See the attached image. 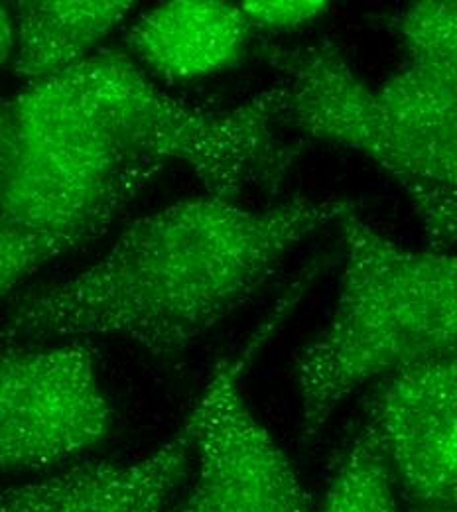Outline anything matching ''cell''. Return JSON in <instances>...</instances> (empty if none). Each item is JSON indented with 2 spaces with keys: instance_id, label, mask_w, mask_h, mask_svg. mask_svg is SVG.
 Listing matches in <instances>:
<instances>
[{
  "instance_id": "10",
  "label": "cell",
  "mask_w": 457,
  "mask_h": 512,
  "mask_svg": "<svg viewBox=\"0 0 457 512\" xmlns=\"http://www.w3.org/2000/svg\"><path fill=\"white\" fill-rule=\"evenodd\" d=\"M251 34L239 4L174 0L146 12L127 42L160 77L188 81L233 67L245 56Z\"/></svg>"
},
{
  "instance_id": "4",
  "label": "cell",
  "mask_w": 457,
  "mask_h": 512,
  "mask_svg": "<svg viewBox=\"0 0 457 512\" xmlns=\"http://www.w3.org/2000/svg\"><path fill=\"white\" fill-rule=\"evenodd\" d=\"M12 101L18 154L0 192L4 225L83 247L162 172L131 158L52 79L28 85Z\"/></svg>"
},
{
  "instance_id": "3",
  "label": "cell",
  "mask_w": 457,
  "mask_h": 512,
  "mask_svg": "<svg viewBox=\"0 0 457 512\" xmlns=\"http://www.w3.org/2000/svg\"><path fill=\"white\" fill-rule=\"evenodd\" d=\"M54 79L134 160L162 170L182 162L221 199L278 186L300 152L276 136L280 85L231 111H203L154 87L121 52L89 54Z\"/></svg>"
},
{
  "instance_id": "13",
  "label": "cell",
  "mask_w": 457,
  "mask_h": 512,
  "mask_svg": "<svg viewBox=\"0 0 457 512\" xmlns=\"http://www.w3.org/2000/svg\"><path fill=\"white\" fill-rule=\"evenodd\" d=\"M79 247L67 237L30 233L0 223V300L42 266Z\"/></svg>"
},
{
  "instance_id": "17",
  "label": "cell",
  "mask_w": 457,
  "mask_h": 512,
  "mask_svg": "<svg viewBox=\"0 0 457 512\" xmlns=\"http://www.w3.org/2000/svg\"><path fill=\"white\" fill-rule=\"evenodd\" d=\"M410 512H456L454 505H430V503H412Z\"/></svg>"
},
{
  "instance_id": "6",
  "label": "cell",
  "mask_w": 457,
  "mask_h": 512,
  "mask_svg": "<svg viewBox=\"0 0 457 512\" xmlns=\"http://www.w3.org/2000/svg\"><path fill=\"white\" fill-rule=\"evenodd\" d=\"M111 424L87 345L0 349V473L60 465L101 444Z\"/></svg>"
},
{
  "instance_id": "16",
  "label": "cell",
  "mask_w": 457,
  "mask_h": 512,
  "mask_svg": "<svg viewBox=\"0 0 457 512\" xmlns=\"http://www.w3.org/2000/svg\"><path fill=\"white\" fill-rule=\"evenodd\" d=\"M14 52V16L0 4V67L8 62Z\"/></svg>"
},
{
  "instance_id": "14",
  "label": "cell",
  "mask_w": 457,
  "mask_h": 512,
  "mask_svg": "<svg viewBox=\"0 0 457 512\" xmlns=\"http://www.w3.org/2000/svg\"><path fill=\"white\" fill-rule=\"evenodd\" d=\"M239 10L251 30H296L316 22L329 10L324 0H247Z\"/></svg>"
},
{
  "instance_id": "8",
  "label": "cell",
  "mask_w": 457,
  "mask_h": 512,
  "mask_svg": "<svg viewBox=\"0 0 457 512\" xmlns=\"http://www.w3.org/2000/svg\"><path fill=\"white\" fill-rule=\"evenodd\" d=\"M266 58L286 75L280 83V125L371 158L406 190L408 164L387 109L331 42L270 48Z\"/></svg>"
},
{
  "instance_id": "7",
  "label": "cell",
  "mask_w": 457,
  "mask_h": 512,
  "mask_svg": "<svg viewBox=\"0 0 457 512\" xmlns=\"http://www.w3.org/2000/svg\"><path fill=\"white\" fill-rule=\"evenodd\" d=\"M369 424L412 503L456 507V357L428 359L385 377Z\"/></svg>"
},
{
  "instance_id": "12",
  "label": "cell",
  "mask_w": 457,
  "mask_h": 512,
  "mask_svg": "<svg viewBox=\"0 0 457 512\" xmlns=\"http://www.w3.org/2000/svg\"><path fill=\"white\" fill-rule=\"evenodd\" d=\"M324 512H398L391 461L369 422L345 451L327 491Z\"/></svg>"
},
{
  "instance_id": "9",
  "label": "cell",
  "mask_w": 457,
  "mask_h": 512,
  "mask_svg": "<svg viewBox=\"0 0 457 512\" xmlns=\"http://www.w3.org/2000/svg\"><path fill=\"white\" fill-rule=\"evenodd\" d=\"M196 426L132 463H85L44 481L0 489V512H164L188 469Z\"/></svg>"
},
{
  "instance_id": "15",
  "label": "cell",
  "mask_w": 457,
  "mask_h": 512,
  "mask_svg": "<svg viewBox=\"0 0 457 512\" xmlns=\"http://www.w3.org/2000/svg\"><path fill=\"white\" fill-rule=\"evenodd\" d=\"M18 154V125L14 101L0 97V192Z\"/></svg>"
},
{
  "instance_id": "5",
  "label": "cell",
  "mask_w": 457,
  "mask_h": 512,
  "mask_svg": "<svg viewBox=\"0 0 457 512\" xmlns=\"http://www.w3.org/2000/svg\"><path fill=\"white\" fill-rule=\"evenodd\" d=\"M327 264L322 256L306 266L245 349L215 367L190 412L196 426V485L172 512H308V495L290 459L251 412L241 377Z\"/></svg>"
},
{
  "instance_id": "11",
  "label": "cell",
  "mask_w": 457,
  "mask_h": 512,
  "mask_svg": "<svg viewBox=\"0 0 457 512\" xmlns=\"http://www.w3.org/2000/svg\"><path fill=\"white\" fill-rule=\"evenodd\" d=\"M129 0H26L14 16V73L28 85L85 60L132 10Z\"/></svg>"
},
{
  "instance_id": "2",
  "label": "cell",
  "mask_w": 457,
  "mask_h": 512,
  "mask_svg": "<svg viewBox=\"0 0 457 512\" xmlns=\"http://www.w3.org/2000/svg\"><path fill=\"white\" fill-rule=\"evenodd\" d=\"M345 270L326 329L298 357L302 442L363 384L428 359L456 357L454 256L398 247L355 215L341 219Z\"/></svg>"
},
{
  "instance_id": "1",
  "label": "cell",
  "mask_w": 457,
  "mask_h": 512,
  "mask_svg": "<svg viewBox=\"0 0 457 512\" xmlns=\"http://www.w3.org/2000/svg\"><path fill=\"white\" fill-rule=\"evenodd\" d=\"M353 207L349 199L268 209L215 195L178 201L134 221L87 270L16 298L0 318V339L109 335L174 357L245 308L304 239Z\"/></svg>"
}]
</instances>
